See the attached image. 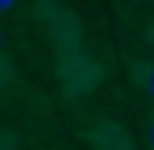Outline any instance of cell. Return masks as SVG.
<instances>
[{
  "instance_id": "obj_1",
  "label": "cell",
  "mask_w": 154,
  "mask_h": 150,
  "mask_svg": "<svg viewBox=\"0 0 154 150\" xmlns=\"http://www.w3.org/2000/svg\"><path fill=\"white\" fill-rule=\"evenodd\" d=\"M92 146L95 150H128V136L114 121H99L95 132H92Z\"/></svg>"
},
{
  "instance_id": "obj_2",
  "label": "cell",
  "mask_w": 154,
  "mask_h": 150,
  "mask_svg": "<svg viewBox=\"0 0 154 150\" xmlns=\"http://www.w3.org/2000/svg\"><path fill=\"white\" fill-rule=\"evenodd\" d=\"M147 95H150V99H154V70H150V73H147Z\"/></svg>"
},
{
  "instance_id": "obj_3",
  "label": "cell",
  "mask_w": 154,
  "mask_h": 150,
  "mask_svg": "<svg viewBox=\"0 0 154 150\" xmlns=\"http://www.w3.org/2000/svg\"><path fill=\"white\" fill-rule=\"evenodd\" d=\"M15 8V0H0V15H4V11H11Z\"/></svg>"
},
{
  "instance_id": "obj_4",
  "label": "cell",
  "mask_w": 154,
  "mask_h": 150,
  "mask_svg": "<svg viewBox=\"0 0 154 150\" xmlns=\"http://www.w3.org/2000/svg\"><path fill=\"white\" fill-rule=\"evenodd\" d=\"M147 139H150V150H154V121H150V128H147Z\"/></svg>"
},
{
  "instance_id": "obj_5",
  "label": "cell",
  "mask_w": 154,
  "mask_h": 150,
  "mask_svg": "<svg viewBox=\"0 0 154 150\" xmlns=\"http://www.w3.org/2000/svg\"><path fill=\"white\" fill-rule=\"evenodd\" d=\"M136 4H143V0H136Z\"/></svg>"
}]
</instances>
